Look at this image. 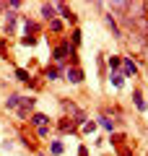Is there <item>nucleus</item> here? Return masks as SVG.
<instances>
[{
    "instance_id": "nucleus-8",
    "label": "nucleus",
    "mask_w": 148,
    "mask_h": 156,
    "mask_svg": "<svg viewBox=\"0 0 148 156\" xmlns=\"http://www.w3.org/2000/svg\"><path fill=\"white\" fill-rule=\"evenodd\" d=\"M104 23H107V29L112 31V37H115V39H125V34H122L120 23H117V18L112 16V13H104Z\"/></svg>"
},
{
    "instance_id": "nucleus-14",
    "label": "nucleus",
    "mask_w": 148,
    "mask_h": 156,
    "mask_svg": "<svg viewBox=\"0 0 148 156\" xmlns=\"http://www.w3.org/2000/svg\"><path fill=\"white\" fill-rule=\"evenodd\" d=\"M132 104L138 107V112H146L148 109V104H146V99H143V91L140 89H132Z\"/></svg>"
},
{
    "instance_id": "nucleus-2",
    "label": "nucleus",
    "mask_w": 148,
    "mask_h": 156,
    "mask_svg": "<svg viewBox=\"0 0 148 156\" xmlns=\"http://www.w3.org/2000/svg\"><path fill=\"white\" fill-rule=\"evenodd\" d=\"M52 128H55L57 135H76L78 133V128L73 125V120H70V117H65V115H62L57 122H52Z\"/></svg>"
},
{
    "instance_id": "nucleus-7",
    "label": "nucleus",
    "mask_w": 148,
    "mask_h": 156,
    "mask_svg": "<svg viewBox=\"0 0 148 156\" xmlns=\"http://www.w3.org/2000/svg\"><path fill=\"white\" fill-rule=\"evenodd\" d=\"M21 21H23V37H37V34L42 31V23H39V21H34V18L21 16Z\"/></svg>"
},
{
    "instance_id": "nucleus-6",
    "label": "nucleus",
    "mask_w": 148,
    "mask_h": 156,
    "mask_svg": "<svg viewBox=\"0 0 148 156\" xmlns=\"http://www.w3.org/2000/svg\"><path fill=\"white\" fill-rule=\"evenodd\" d=\"M34 107H37V99H34V96H21V104H18V117H21L23 122H26L29 120V115H31V109Z\"/></svg>"
},
{
    "instance_id": "nucleus-15",
    "label": "nucleus",
    "mask_w": 148,
    "mask_h": 156,
    "mask_svg": "<svg viewBox=\"0 0 148 156\" xmlns=\"http://www.w3.org/2000/svg\"><path fill=\"white\" fill-rule=\"evenodd\" d=\"M107 65H109V73H120V68H122V55H109V57H107Z\"/></svg>"
},
{
    "instance_id": "nucleus-17",
    "label": "nucleus",
    "mask_w": 148,
    "mask_h": 156,
    "mask_svg": "<svg viewBox=\"0 0 148 156\" xmlns=\"http://www.w3.org/2000/svg\"><path fill=\"white\" fill-rule=\"evenodd\" d=\"M68 42H70V47H73V50H78V47H81V42H83V34H81V29H78V26H73L70 39H68Z\"/></svg>"
},
{
    "instance_id": "nucleus-21",
    "label": "nucleus",
    "mask_w": 148,
    "mask_h": 156,
    "mask_svg": "<svg viewBox=\"0 0 148 156\" xmlns=\"http://www.w3.org/2000/svg\"><path fill=\"white\" fill-rule=\"evenodd\" d=\"M109 83L115 86V89H122V86H125V78H122V73H109Z\"/></svg>"
},
{
    "instance_id": "nucleus-19",
    "label": "nucleus",
    "mask_w": 148,
    "mask_h": 156,
    "mask_svg": "<svg viewBox=\"0 0 148 156\" xmlns=\"http://www.w3.org/2000/svg\"><path fill=\"white\" fill-rule=\"evenodd\" d=\"M18 104H21V94H8L5 109H18Z\"/></svg>"
},
{
    "instance_id": "nucleus-11",
    "label": "nucleus",
    "mask_w": 148,
    "mask_h": 156,
    "mask_svg": "<svg viewBox=\"0 0 148 156\" xmlns=\"http://www.w3.org/2000/svg\"><path fill=\"white\" fill-rule=\"evenodd\" d=\"M39 16H42V21H52V18H57V11H55V3H42V8H39Z\"/></svg>"
},
{
    "instance_id": "nucleus-24",
    "label": "nucleus",
    "mask_w": 148,
    "mask_h": 156,
    "mask_svg": "<svg viewBox=\"0 0 148 156\" xmlns=\"http://www.w3.org/2000/svg\"><path fill=\"white\" fill-rule=\"evenodd\" d=\"M37 42H39L37 37H23V39H21V44H26V47H34Z\"/></svg>"
},
{
    "instance_id": "nucleus-22",
    "label": "nucleus",
    "mask_w": 148,
    "mask_h": 156,
    "mask_svg": "<svg viewBox=\"0 0 148 156\" xmlns=\"http://www.w3.org/2000/svg\"><path fill=\"white\" fill-rule=\"evenodd\" d=\"M16 78H18V81H21V83H29V81H31V73H29V70H23V68H16Z\"/></svg>"
},
{
    "instance_id": "nucleus-16",
    "label": "nucleus",
    "mask_w": 148,
    "mask_h": 156,
    "mask_svg": "<svg viewBox=\"0 0 148 156\" xmlns=\"http://www.w3.org/2000/svg\"><path fill=\"white\" fill-rule=\"evenodd\" d=\"M47 29H49L52 34H57V37H62V34H65V23H62L60 18H52V21L47 23Z\"/></svg>"
},
{
    "instance_id": "nucleus-26",
    "label": "nucleus",
    "mask_w": 148,
    "mask_h": 156,
    "mask_svg": "<svg viewBox=\"0 0 148 156\" xmlns=\"http://www.w3.org/2000/svg\"><path fill=\"white\" fill-rule=\"evenodd\" d=\"M37 156H47V154H39V151H37Z\"/></svg>"
},
{
    "instance_id": "nucleus-1",
    "label": "nucleus",
    "mask_w": 148,
    "mask_h": 156,
    "mask_svg": "<svg viewBox=\"0 0 148 156\" xmlns=\"http://www.w3.org/2000/svg\"><path fill=\"white\" fill-rule=\"evenodd\" d=\"M70 52H73V47H70V42H68V37H62L60 42H55V44H52V65L68 68V57H70Z\"/></svg>"
},
{
    "instance_id": "nucleus-13",
    "label": "nucleus",
    "mask_w": 148,
    "mask_h": 156,
    "mask_svg": "<svg viewBox=\"0 0 148 156\" xmlns=\"http://www.w3.org/2000/svg\"><path fill=\"white\" fill-rule=\"evenodd\" d=\"M96 125H99V128H104L107 133H115V128H117V122H115V120H112L109 115H101V117H99V120H96Z\"/></svg>"
},
{
    "instance_id": "nucleus-10",
    "label": "nucleus",
    "mask_w": 148,
    "mask_h": 156,
    "mask_svg": "<svg viewBox=\"0 0 148 156\" xmlns=\"http://www.w3.org/2000/svg\"><path fill=\"white\" fill-rule=\"evenodd\" d=\"M26 122H29V128H42V125H49L52 120H49L47 115H42V112H31Z\"/></svg>"
},
{
    "instance_id": "nucleus-23",
    "label": "nucleus",
    "mask_w": 148,
    "mask_h": 156,
    "mask_svg": "<svg viewBox=\"0 0 148 156\" xmlns=\"http://www.w3.org/2000/svg\"><path fill=\"white\" fill-rule=\"evenodd\" d=\"M96 128H99V125L93 122V120H86V122L81 125V130H83V133H86V135H88V133H93V130H96Z\"/></svg>"
},
{
    "instance_id": "nucleus-3",
    "label": "nucleus",
    "mask_w": 148,
    "mask_h": 156,
    "mask_svg": "<svg viewBox=\"0 0 148 156\" xmlns=\"http://www.w3.org/2000/svg\"><path fill=\"white\" fill-rule=\"evenodd\" d=\"M55 11H57V18H60V21H68L70 26L78 23V13L73 11V8H68L65 3H55Z\"/></svg>"
},
{
    "instance_id": "nucleus-12",
    "label": "nucleus",
    "mask_w": 148,
    "mask_h": 156,
    "mask_svg": "<svg viewBox=\"0 0 148 156\" xmlns=\"http://www.w3.org/2000/svg\"><path fill=\"white\" fill-rule=\"evenodd\" d=\"M18 140H21V146H23L26 151H34V154H37V140H34V135H26V133L21 130V133H18Z\"/></svg>"
},
{
    "instance_id": "nucleus-9",
    "label": "nucleus",
    "mask_w": 148,
    "mask_h": 156,
    "mask_svg": "<svg viewBox=\"0 0 148 156\" xmlns=\"http://www.w3.org/2000/svg\"><path fill=\"white\" fill-rule=\"evenodd\" d=\"M62 73H65V68H57V65H47V68L42 70V78L52 83V81H60V78H62Z\"/></svg>"
},
{
    "instance_id": "nucleus-18",
    "label": "nucleus",
    "mask_w": 148,
    "mask_h": 156,
    "mask_svg": "<svg viewBox=\"0 0 148 156\" xmlns=\"http://www.w3.org/2000/svg\"><path fill=\"white\" fill-rule=\"evenodd\" d=\"M52 133H55L52 122H49V125H42V128H37V138H42V140H47V138H49Z\"/></svg>"
},
{
    "instance_id": "nucleus-25",
    "label": "nucleus",
    "mask_w": 148,
    "mask_h": 156,
    "mask_svg": "<svg viewBox=\"0 0 148 156\" xmlns=\"http://www.w3.org/2000/svg\"><path fill=\"white\" fill-rule=\"evenodd\" d=\"M78 156H88V148H86V146H81V148H78Z\"/></svg>"
},
{
    "instance_id": "nucleus-20",
    "label": "nucleus",
    "mask_w": 148,
    "mask_h": 156,
    "mask_svg": "<svg viewBox=\"0 0 148 156\" xmlns=\"http://www.w3.org/2000/svg\"><path fill=\"white\" fill-rule=\"evenodd\" d=\"M62 151H65L62 140H49V154L52 156H62Z\"/></svg>"
},
{
    "instance_id": "nucleus-4",
    "label": "nucleus",
    "mask_w": 148,
    "mask_h": 156,
    "mask_svg": "<svg viewBox=\"0 0 148 156\" xmlns=\"http://www.w3.org/2000/svg\"><path fill=\"white\" fill-rule=\"evenodd\" d=\"M62 78H65L68 83L78 86V83H83V78H86V73H83V68H81V65H73V68H65Z\"/></svg>"
},
{
    "instance_id": "nucleus-5",
    "label": "nucleus",
    "mask_w": 148,
    "mask_h": 156,
    "mask_svg": "<svg viewBox=\"0 0 148 156\" xmlns=\"http://www.w3.org/2000/svg\"><path fill=\"white\" fill-rule=\"evenodd\" d=\"M120 73H122V78H138L140 68H138V62L132 60V55H130V57H122V68H120Z\"/></svg>"
}]
</instances>
